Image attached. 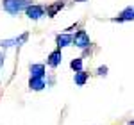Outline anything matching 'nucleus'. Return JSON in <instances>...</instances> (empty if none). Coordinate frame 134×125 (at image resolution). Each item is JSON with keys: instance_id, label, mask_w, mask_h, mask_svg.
Instances as JSON below:
<instances>
[{"instance_id": "7ed1b4c3", "label": "nucleus", "mask_w": 134, "mask_h": 125, "mask_svg": "<svg viewBox=\"0 0 134 125\" xmlns=\"http://www.w3.org/2000/svg\"><path fill=\"white\" fill-rule=\"evenodd\" d=\"M25 14H27L31 20H40L41 16H45V7H43V5H38V4H31V5L25 9Z\"/></svg>"}, {"instance_id": "9b49d317", "label": "nucleus", "mask_w": 134, "mask_h": 125, "mask_svg": "<svg viewBox=\"0 0 134 125\" xmlns=\"http://www.w3.org/2000/svg\"><path fill=\"white\" fill-rule=\"evenodd\" d=\"M70 68L75 70V73H77V72H82V59H81V57L73 59V61L70 62Z\"/></svg>"}, {"instance_id": "9d476101", "label": "nucleus", "mask_w": 134, "mask_h": 125, "mask_svg": "<svg viewBox=\"0 0 134 125\" xmlns=\"http://www.w3.org/2000/svg\"><path fill=\"white\" fill-rule=\"evenodd\" d=\"M73 81H75L77 86H84V84L88 82V73L86 72H77L75 77H73Z\"/></svg>"}, {"instance_id": "20e7f679", "label": "nucleus", "mask_w": 134, "mask_h": 125, "mask_svg": "<svg viewBox=\"0 0 134 125\" xmlns=\"http://www.w3.org/2000/svg\"><path fill=\"white\" fill-rule=\"evenodd\" d=\"M61 59H63V54H61V50H54V52H50L48 54V59H47V64L50 66V68H57L59 64H61Z\"/></svg>"}, {"instance_id": "1a4fd4ad", "label": "nucleus", "mask_w": 134, "mask_h": 125, "mask_svg": "<svg viewBox=\"0 0 134 125\" xmlns=\"http://www.w3.org/2000/svg\"><path fill=\"white\" fill-rule=\"evenodd\" d=\"M29 88L34 91H41L45 88V79H29Z\"/></svg>"}, {"instance_id": "f8f14e48", "label": "nucleus", "mask_w": 134, "mask_h": 125, "mask_svg": "<svg viewBox=\"0 0 134 125\" xmlns=\"http://www.w3.org/2000/svg\"><path fill=\"white\" fill-rule=\"evenodd\" d=\"M27 38H29V32H23L20 38H16V39H14V43H16L18 47H20V45H23V43L27 41Z\"/></svg>"}, {"instance_id": "f257e3e1", "label": "nucleus", "mask_w": 134, "mask_h": 125, "mask_svg": "<svg viewBox=\"0 0 134 125\" xmlns=\"http://www.w3.org/2000/svg\"><path fill=\"white\" fill-rule=\"evenodd\" d=\"M32 4V0H4V9L9 14H18Z\"/></svg>"}, {"instance_id": "0eeeda50", "label": "nucleus", "mask_w": 134, "mask_h": 125, "mask_svg": "<svg viewBox=\"0 0 134 125\" xmlns=\"http://www.w3.org/2000/svg\"><path fill=\"white\" fill-rule=\"evenodd\" d=\"M31 79H43L45 77V66L43 64H31Z\"/></svg>"}, {"instance_id": "6e6552de", "label": "nucleus", "mask_w": 134, "mask_h": 125, "mask_svg": "<svg viewBox=\"0 0 134 125\" xmlns=\"http://www.w3.org/2000/svg\"><path fill=\"white\" fill-rule=\"evenodd\" d=\"M63 7H64V4H63V2H55V4H50V5L47 7V14H48L50 18H54V16H55V14H57V13L63 9Z\"/></svg>"}, {"instance_id": "423d86ee", "label": "nucleus", "mask_w": 134, "mask_h": 125, "mask_svg": "<svg viewBox=\"0 0 134 125\" xmlns=\"http://www.w3.org/2000/svg\"><path fill=\"white\" fill-rule=\"evenodd\" d=\"M131 20H134V9L132 7H125L120 13L118 18H113V21H131Z\"/></svg>"}, {"instance_id": "dca6fc26", "label": "nucleus", "mask_w": 134, "mask_h": 125, "mask_svg": "<svg viewBox=\"0 0 134 125\" xmlns=\"http://www.w3.org/2000/svg\"><path fill=\"white\" fill-rule=\"evenodd\" d=\"M2 59H4V57H2V55H0V62H2Z\"/></svg>"}, {"instance_id": "39448f33", "label": "nucleus", "mask_w": 134, "mask_h": 125, "mask_svg": "<svg viewBox=\"0 0 134 125\" xmlns=\"http://www.w3.org/2000/svg\"><path fill=\"white\" fill-rule=\"evenodd\" d=\"M55 45H57V50H61L64 47H68V45H72V36L70 34H57L55 36Z\"/></svg>"}, {"instance_id": "ddd939ff", "label": "nucleus", "mask_w": 134, "mask_h": 125, "mask_svg": "<svg viewBox=\"0 0 134 125\" xmlns=\"http://www.w3.org/2000/svg\"><path fill=\"white\" fill-rule=\"evenodd\" d=\"M107 73V66H100L98 68V75H105Z\"/></svg>"}, {"instance_id": "2eb2a0df", "label": "nucleus", "mask_w": 134, "mask_h": 125, "mask_svg": "<svg viewBox=\"0 0 134 125\" xmlns=\"http://www.w3.org/2000/svg\"><path fill=\"white\" fill-rule=\"evenodd\" d=\"M75 2H86V0H75Z\"/></svg>"}, {"instance_id": "f03ea898", "label": "nucleus", "mask_w": 134, "mask_h": 125, "mask_svg": "<svg viewBox=\"0 0 134 125\" xmlns=\"http://www.w3.org/2000/svg\"><path fill=\"white\" fill-rule=\"evenodd\" d=\"M72 43L75 47H79V48H88V47L91 45V39H90L88 32L81 29V31L75 32V36H72Z\"/></svg>"}, {"instance_id": "4468645a", "label": "nucleus", "mask_w": 134, "mask_h": 125, "mask_svg": "<svg viewBox=\"0 0 134 125\" xmlns=\"http://www.w3.org/2000/svg\"><path fill=\"white\" fill-rule=\"evenodd\" d=\"M127 125H134V120H132V122H129V123H127Z\"/></svg>"}]
</instances>
